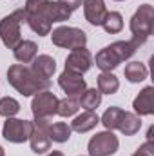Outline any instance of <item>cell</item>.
<instances>
[{
    "mask_svg": "<svg viewBox=\"0 0 154 156\" xmlns=\"http://www.w3.org/2000/svg\"><path fill=\"white\" fill-rule=\"evenodd\" d=\"M7 82L22 96H35L37 93L51 87V80L38 78L26 64H13L7 69Z\"/></svg>",
    "mask_w": 154,
    "mask_h": 156,
    "instance_id": "6da1fadb",
    "label": "cell"
},
{
    "mask_svg": "<svg viewBox=\"0 0 154 156\" xmlns=\"http://www.w3.org/2000/svg\"><path fill=\"white\" fill-rule=\"evenodd\" d=\"M154 27V7L151 4H143L136 9V13L132 15L131 22H129V29L132 33L131 42L140 49V45H143L147 38L152 35Z\"/></svg>",
    "mask_w": 154,
    "mask_h": 156,
    "instance_id": "7a4b0ae2",
    "label": "cell"
},
{
    "mask_svg": "<svg viewBox=\"0 0 154 156\" xmlns=\"http://www.w3.org/2000/svg\"><path fill=\"white\" fill-rule=\"evenodd\" d=\"M51 40L56 47L62 49H78V47H85L87 45V33L80 27H71V26H58L56 29H53Z\"/></svg>",
    "mask_w": 154,
    "mask_h": 156,
    "instance_id": "3957f363",
    "label": "cell"
},
{
    "mask_svg": "<svg viewBox=\"0 0 154 156\" xmlns=\"http://www.w3.org/2000/svg\"><path fill=\"white\" fill-rule=\"evenodd\" d=\"M58 100L60 98L49 89L37 93L31 100V113H33L35 120H51L56 115Z\"/></svg>",
    "mask_w": 154,
    "mask_h": 156,
    "instance_id": "277c9868",
    "label": "cell"
},
{
    "mask_svg": "<svg viewBox=\"0 0 154 156\" xmlns=\"http://www.w3.org/2000/svg\"><path fill=\"white\" fill-rule=\"evenodd\" d=\"M120 147V140L113 131H102L96 133L89 144H87V153L89 156H113L116 154Z\"/></svg>",
    "mask_w": 154,
    "mask_h": 156,
    "instance_id": "5b68a950",
    "label": "cell"
},
{
    "mask_svg": "<svg viewBox=\"0 0 154 156\" xmlns=\"http://www.w3.org/2000/svg\"><path fill=\"white\" fill-rule=\"evenodd\" d=\"M33 131V122L31 120H20V118H5L2 125V136L9 144H24L29 140Z\"/></svg>",
    "mask_w": 154,
    "mask_h": 156,
    "instance_id": "8992f818",
    "label": "cell"
},
{
    "mask_svg": "<svg viewBox=\"0 0 154 156\" xmlns=\"http://www.w3.org/2000/svg\"><path fill=\"white\" fill-rule=\"evenodd\" d=\"M49 125H51V120H33V131L27 142L35 154H45L51 149Z\"/></svg>",
    "mask_w": 154,
    "mask_h": 156,
    "instance_id": "52a82bcc",
    "label": "cell"
},
{
    "mask_svg": "<svg viewBox=\"0 0 154 156\" xmlns=\"http://www.w3.org/2000/svg\"><path fill=\"white\" fill-rule=\"evenodd\" d=\"M20 22L18 18L11 13L0 20V40L7 49H15V45L22 40V31H20Z\"/></svg>",
    "mask_w": 154,
    "mask_h": 156,
    "instance_id": "ba28073f",
    "label": "cell"
},
{
    "mask_svg": "<svg viewBox=\"0 0 154 156\" xmlns=\"http://www.w3.org/2000/svg\"><path fill=\"white\" fill-rule=\"evenodd\" d=\"M58 85L60 89L65 93V96H73V98H78L85 89H87V82L83 75H78V73H73V71H67L64 69L58 76Z\"/></svg>",
    "mask_w": 154,
    "mask_h": 156,
    "instance_id": "9c48e42d",
    "label": "cell"
},
{
    "mask_svg": "<svg viewBox=\"0 0 154 156\" xmlns=\"http://www.w3.org/2000/svg\"><path fill=\"white\" fill-rule=\"evenodd\" d=\"M93 67V55L87 47H78L73 49L67 58H65V69L67 71H73L78 75H83L87 73L89 69Z\"/></svg>",
    "mask_w": 154,
    "mask_h": 156,
    "instance_id": "30bf717a",
    "label": "cell"
},
{
    "mask_svg": "<svg viewBox=\"0 0 154 156\" xmlns=\"http://www.w3.org/2000/svg\"><path fill=\"white\" fill-rule=\"evenodd\" d=\"M82 7H83L85 20L94 27H100L103 24L107 13H109L105 0H82Z\"/></svg>",
    "mask_w": 154,
    "mask_h": 156,
    "instance_id": "8fae6325",
    "label": "cell"
},
{
    "mask_svg": "<svg viewBox=\"0 0 154 156\" xmlns=\"http://www.w3.org/2000/svg\"><path fill=\"white\" fill-rule=\"evenodd\" d=\"M132 109H134V115H138V116H152L154 115V87L152 85H147V87H143L138 93V96L132 102Z\"/></svg>",
    "mask_w": 154,
    "mask_h": 156,
    "instance_id": "7c38bea8",
    "label": "cell"
},
{
    "mask_svg": "<svg viewBox=\"0 0 154 156\" xmlns=\"http://www.w3.org/2000/svg\"><path fill=\"white\" fill-rule=\"evenodd\" d=\"M31 71L38 78L44 80H51V76L56 71V60L51 55H37V58L31 62Z\"/></svg>",
    "mask_w": 154,
    "mask_h": 156,
    "instance_id": "4fadbf2b",
    "label": "cell"
},
{
    "mask_svg": "<svg viewBox=\"0 0 154 156\" xmlns=\"http://www.w3.org/2000/svg\"><path fill=\"white\" fill-rule=\"evenodd\" d=\"M98 123H100V116L96 115V111H82L80 115L73 116V122H71V131L83 134V133L93 131Z\"/></svg>",
    "mask_w": 154,
    "mask_h": 156,
    "instance_id": "5bb4252c",
    "label": "cell"
},
{
    "mask_svg": "<svg viewBox=\"0 0 154 156\" xmlns=\"http://www.w3.org/2000/svg\"><path fill=\"white\" fill-rule=\"evenodd\" d=\"M93 62L96 64V67H98L102 73H113L116 67L121 64L120 58L116 56V53L111 49V45L100 49V51L96 53V56L93 58Z\"/></svg>",
    "mask_w": 154,
    "mask_h": 156,
    "instance_id": "9a60e30c",
    "label": "cell"
},
{
    "mask_svg": "<svg viewBox=\"0 0 154 156\" xmlns=\"http://www.w3.org/2000/svg\"><path fill=\"white\" fill-rule=\"evenodd\" d=\"M38 55V45L33 40H20L15 49H13V56L18 64H31Z\"/></svg>",
    "mask_w": 154,
    "mask_h": 156,
    "instance_id": "2e32d148",
    "label": "cell"
},
{
    "mask_svg": "<svg viewBox=\"0 0 154 156\" xmlns=\"http://www.w3.org/2000/svg\"><path fill=\"white\" fill-rule=\"evenodd\" d=\"M40 15H44V16H47L49 20H51V24H60V22H65V20H69V16H71V11H67L60 2H53V0H45L44 2V5H42V11H40Z\"/></svg>",
    "mask_w": 154,
    "mask_h": 156,
    "instance_id": "e0dca14e",
    "label": "cell"
},
{
    "mask_svg": "<svg viewBox=\"0 0 154 156\" xmlns=\"http://www.w3.org/2000/svg\"><path fill=\"white\" fill-rule=\"evenodd\" d=\"M140 129H142V116L131 111H123L121 120L118 123V131L125 136H134L136 133H140Z\"/></svg>",
    "mask_w": 154,
    "mask_h": 156,
    "instance_id": "ac0fdd59",
    "label": "cell"
},
{
    "mask_svg": "<svg viewBox=\"0 0 154 156\" xmlns=\"http://www.w3.org/2000/svg\"><path fill=\"white\" fill-rule=\"evenodd\" d=\"M80 109L83 111H96L102 104V93L96 87H87L80 96H78Z\"/></svg>",
    "mask_w": 154,
    "mask_h": 156,
    "instance_id": "d6986e66",
    "label": "cell"
},
{
    "mask_svg": "<svg viewBox=\"0 0 154 156\" xmlns=\"http://www.w3.org/2000/svg\"><path fill=\"white\" fill-rule=\"evenodd\" d=\"M125 80L131 83H140L149 78V67L143 62H129L123 69Z\"/></svg>",
    "mask_w": 154,
    "mask_h": 156,
    "instance_id": "ffe728a7",
    "label": "cell"
},
{
    "mask_svg": "<svg viewBox=\"0 0 154 156\" xmlns=\"http://www.w3.org/2000/svg\"><path fill=\"white\" fill-rule=\"evenodd\" d=\"M96 89L102 94H116L120 89V80L114 73H100L96 78Z\"/></svg>",
    "mask_w": 154,
    "mask_h": 156,
    "instance_id": "44dd1931",
    "label": "cell"
},
{
    "mask_svg": "<svg viewBox=\"0 0 154 156\" xmlns=\"http://www.w3.org/2000/svg\"><path fill=\"white\" fill-rule=\"evenodd\" d=\"M26 24H27V26L31 27V31H33V33H37L38 37H45V35H49V33H51V29H53L51 20H49L47 16L40 15V13L27 15V22H26Z\"/></svg>",
    "mask_w": 154,
    "mask_h": 156,
    "instance_id": "7402d4cb",
    "label": "cell"
},
{
    "mask_svg": "<svg viewBox=\"0 0 154 156\" xmlns=\"http://www.w3.org/2000/svg\"><path fill=\"white\" fill-rule=\"evenodd\" d=\"M71 134H73L71 125H67L65 122H54V123L51 122V125H49V138H51V142L65 144V142H69Z\"/></svg>",
    "mask_w": 154,
    "mask_h": 156,
    "instance_id": "603a6c76",
    "label": "cell"
},
{
    "mask_svg": "<svg viewBox=\"0 0 154 156\" xmlns=\"http://www.w3.org/2000/svg\"><path fill=\"white\" fill-rule=\"evenodd\" d=\"M121 115H123V109L118 107V105H111L100 118V123H103L105 131H118V123L121 120Z\"/></svg>",
    "mask_w": 154,
    "mask_h": 156,
    "instance_id": "cb8c5ba5",
    "label": "cell"
},
{
    "mask_svg": "<svg viewBox=\"0 0 154 156\" xmlns=\"http://www.w3.org/2000/svg\"><path fill=\"white\" fill-rule=\"evenodd\" d=\"M78 111H80L78 98L65 96V98L58 100V109H56V115H58V116H62V118H71V116H76Z\"/></svg>",
    "mask_w": 154,
    "mask_h": 156,
    "instance_id": "d4e9b609",
    "label": "cell"
},
{
    "mask_svg": "<svg viewBox=\"0 0 154 156\" xmlns=\"http://www.w3.org/2000/svg\"><path fill=\"white\" fill-rule=\"evenodd\" d=\"M111 49L116 53V56L120 58V62H125L129 58H132V55L138 51V47L131 42V40H118L111 44Z\"/></svg>",
    "mask_w": 154,
    "mask_h": 156,
    "instance_id": "484cf974",
    "label": "cell"
},
{
    "mask_svg": "<svg viewBox=\"0 0 154 156\" xmlns=\"http://www.w3.org/2000/svg\"><path fill=\"white\" fill-rule=\"evenodd\" d=\"M102 27H103L105 33H109V35H118V33L123 29V16H121V13H118V11H109L107 16H105V20H103V24H102Z\"/></svg>",
    "mask_w": 154,
    "mask_h": 156,
    "instance_id": "4316f807",
    "label": "cell"
},
{
    "mask_svg": "<svg viewBox=\"0 0 154 156\" xmlns=\"http://www.w3.org/2000/svg\"><path fill=\"white\" fill-rule=\"evenodd\" d=\"M20 113V102L13 96H4L0 98V116L13 118Z\"/></svg>",
    "mask_w": 154,
    "mask_h": 156,
    "instance_id": "83f0119b",
    "label": "cell"
},
{
    "mask_svg": "<svg viewBox=\"0 0 154 156\" xmlns=\"http://www.w3.org/2000/svg\"><path fill=\"white\" fill-rule=\"evenodd\" d=\"M131 156H154V142H145V144H142Z\"/></svg>",
    "mask_w": 154,
    "mask_h": 156,
    "instance_id": "f1b7e54d",
    "label": "cell"
},
{
    "mask_svg": "<svg viewBox=\"0 0 154 156\" xmlns=\"http://www.w3.org/2000/svg\"><path fill=\"white\" fill-rule=\"evenodd\" d=\"M44 2H45V0H26V5H24V9H26V13H27V15L40 13V11H42V5H44Z\"/></svg>",
    "mask_w": 154,
    "mask_h": 156,
    "instance_id": "f546056e",
    "label": "cell"
},
{
    "mask_svg": "<svg viewBox=\"0 0 154 156\" xmlns=\"http://www.w3.org/2000/svg\"><path fill=\"white\" fill-rule=\"evenodd\" d=\"M56 2H60V4H62L67 11H71V13L76 11L78 7L82 5V0H56Z\"/></svg>",
    "mask_w": 154,
    "mask_h": 156,
    "instance_id": "4dcf8cb0",
    "label": "cell"
},
{
    "mask_svg": "<svg viewBox=\"0 0 154 156\" xmlns=\"http://www.w3.org/2000/svg\"><path fill=\"white\" fill-rule=\"evenodd\" d=\"M47 156H64L62 151H51V153H47Z\"/></svg>",
    "mask_w": 154,
    "mask_h": 156,
    "instance_id": "1f68e13d",
    "label": "cell"
},
{
    "mask_svg": "<svg viewBox=\"0 0 154 156\" xmlns=\"http://www.w3.org/2000/svg\"><path fill=\"white\" fill-rule=\"evenodd\" d=\"M0 156H5V151H4V147L0 145Z\"/></svg>",
    "mask_w": 154,
    "mask_h": 156,
    "instance_id": "d6a6232c",
    "label": "cell"
},
{
    "mask_svg": "<svg viewBox=\"0 0 154 156\" xmlns=\"http://www.w3.org/2000/svg\"><path fill=\"white\" fill-rule=\"evenodd\" d=\"M114 2H123V0H114Z\"/></svg>",
    "mask_w": 154,
    "mask_h": 156,
    "instance_id": "836d02e7",
    "label": "cell"
},
{
    "mask_svg": "<svg viewBox=\"0 0 154 156\" xmlns=\"http://www.w3.org/2000/svg\"><path fill=\"white\" fill-rule=\"evenodd\" d=\"M80 156H82V154H80Z\"/></svg>",
    "mask_w": 154,
    "mask_h": 156,
    "instance_id": "e575fe53",
    "label": "cell"
}]
</instances>
